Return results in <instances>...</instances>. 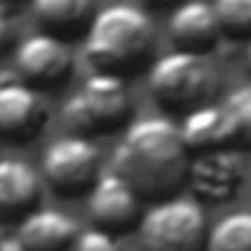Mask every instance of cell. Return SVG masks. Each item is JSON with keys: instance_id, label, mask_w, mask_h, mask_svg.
Instances as JSON below:
<instances>
[{"instance_id": "obj_1", "label": "cell", "mask_w": 251, "mask_h": 251, "mask_svg": "<svg viewBox=\"0 0 251 251\" xmlns=\"http://www.w3.org/2000/svg\"><path fill=\"white\" fill-rule=\"evenodd\" d=\"M190 152L178 123L161 114L128 120L111 155V173L128 181L140 196L164 199L187 181Z\"/></svg>"}, {"instance_id": "obj_2", "label": "cell", "mask_w": 251, "mask_h": 251, "mask_svg": "<svg viewBox=\"0 0 251 251\" xmlns=\"http://www.w3.org/2000/svg\"><path fill=\"white\" fill-rule=\"evenodd\" d=\"M82 50L94 70L126 79L152 59L155 21L134 3H108L91 15L82 32Z\"/></svg>"}, {"instance_id": "obj_3", "label": "cell", "mask_w": 251, "mask_h": 251, "mask_svg": "<svg viewBox=\"0 0 251 251\" xmlns=\"http://www.w3.org/2000/svg\"><path fill=\"white\" fill-rule=\"evenodd\" d=\"M216 88H219L216 67L204 53L170 50L149 67V94L167 111L187 114L199 105H207L213 102Z\"/></svg>"}, {"instance_id": "obj_4", "label": "cell", "mask_w": 251, "mask_h": 251, "mask_svg": "<svg viewBox=\"0 0 251 251\" xmlns=\"http://www.w3.org/2000/svg\"><path fill=\"white\" fill-rule=\"evenodd\" d=\"M62 120L67 134L97 137L117 131L131 120V91L123 76L94 70L64 102Z\"/></svg>"}, {"instance_id": "obj_5", "label": "cell", "mask_w": 251, "mask_h": 251, "mask_svg": "<svg viewBox=\"0 0 251 251\" xmlns=\"http://www.w3.org/2000/svg\"><path fill=\"white\" fill-rule=\"evenodd\" d=\"M207 216L199 199L164 196L143 210L137 240L143 251H204Z\"/></svg>"}, {"instance_id": "obj_6", "label": "cell", "mask_w": 251, "mask_h": 251, "mask_svg": "<svg viewBox=\"0 0 251 251\" xmlns=\"http://www.w3.org/2000/svg\"><path fill=\"white\" fill-rule=\"evenodd\" d=\"M102 173L100 149L91 137L82 134H62L47 143L41 158V176L50 187L62 196L88 193V187Z\"/></svg>"}, {"instance_id": "obj_7", "label": "cell", "mask_w": 251, "mask_h": 251, "mask_svg": "<svg viewBox=\"0 0 251 251\" xmlns=\"http://www.w3.org/2000/svg\"><path fill=\"white\" fill-rule=\"evenodd\" d=\"M12 64H15V76L24 79L26 85L38 88V91H50L59 88L64 79L73 73V47L67 38H59L53 32H32L21 41H15L12 47Z\"/></svg>"}, {"instance_id": "obj_8", "label": "cell", "mask_w": 251, "mask_h": 251, "mask_svg": "<svg viewBox=\"0 0 251 251\" xmlns=\"http://www.w3.org/2000/svg\"><path fill=\"white\" fill-rule=\"evenodd\" d=\"M88 216L100 231H131L143 216V196L117 173H100L97 181L88 187Z\"/></svg>"}, {"instance_id": "obj_9", "label": "cell", "mask_w": 251, "mask_h": 251, "mask_svg": "<svg viewBox=\"0 0 251 251\" xmlns=\"http://www.w3.org/2000/svg\"><path fill=\"white\" fill-rule=\"evenodd\" d=\"M246 181V164L240 149L222 146L210 152L190 155L187 184L196 193V199L204 201H228L237 196V190Z\"/></svg>"}, {"instance_id": "obj_10", "label": "cell", "mask_w": 251, "mask_h": 251, "mask_svg": "<svg viewBox=\"0 0 251 251\" xmlns=\"http://www.w3.org/2000/svg\"><path fill=\"white\" fill-rule=\"evenodd\" d=\"M50 117L44 91L26 85L24 79L0 76V137L32 140Z\"/></svg>"}, {"instance_id": "obj_11", "label": "cell", "mask_w": 251, "mask_h": 251, "mask_svg": "<svg viewBox=\"0 0 251 251\" xmlns=\"http://www.w3.org/2000/svg\"><path fill=\"white\" fill-rule=\"evenodd\" d=\"M167 32L176 50L190 53H210L222 41L210 0H178L167 21Z\"/></svg>"}, {"instance_id": "obj_12", "label": "cell", "mask_w": 251, "mask_h": 251, "mask_svg": "<svg viewBox=\"0 0 251 251\" xmlns=\"http://www.w3.org/2000/svg\"><path fill=\"white\" fill-rule=\"evenodd\" d=\"M76 231L79 225L70 213L56 207H35L26 216H21L15 240L21 251H67Z\"/></svg>"}, {"instance_id": "obj_13", "label": "cell", "mask_w": 251, "mask_h": 251, "mask_svg": "<svg viewBox=\"0 0 251 251\" xmlns=\"http://www.w3.org/2000/svg\"><path fill=\"white\" fill-rule=\"evenodd\" d=\"M41 201V176L21 158H0V219H21Z\"/></svg>"}, {"instance_id": "obj_14", "label": "cell", "mask_w": 251, "mask_h": 251, "mask_svg": "<svg viewBox=\"0 0 251 251\" xmlns=\"http://www.w3.org/2000/svg\"><path fill=\"white\" fill-rule=\"evenodd\" d=\"M32 18L44 32H53L59 38L82 35L91 15L97 12L94 0H29Z\"/></svg>"}, {"instance_id": "obj_15", "label": "cell", "mask_w": 251, "mask_h": 251, "mask_svg": "<svg viewBox=\"0 0 251 251\" xmlns=\"http://www.w3.org/2000/svg\"><path fill=\"white\" fill-rule=\"evenodd\" d=\"M178 134H181V140H184L190 155L231 146L228 128H225V117L219 111V102H207V105H199V108L187 111L184 120L178 123Z\"/></svg>"}, {"instance_id": "obj_16", "label": "cell", "mask_w": 251, "mask_h": 251, "mask_svg": "<svg viewBox=\"0 0 251 251\" xmlns=\"http://www.w3.org/2000/svg\"><path fill=\"white\" fill-rule=\"evenodd\" d=\"M219 111L225 117L231 146L234 149H251V82L228 91L225 100L219 102Z\"/></svg>"}, {"instance_id": "obj_17", "label": "cell", "mask_w": 251, "mask_h": 251, "mask_svg": "<svg viewBox=\"0 0 251 251\" xmlns=\"http://www.w3.org/2000/svg\"><path fill=\"white\" fill-rule=\"evenodd\" d=\"M204 251H251V210H234L210 225Z\"/></svg>"}, {"instance_id": "obj_18", "label": "cell", "mask_w": 251, "mask_h": 251, "mask_svg": "<svg viewBox=\"0 0 251 251\" xmlns=\"http://www.w3.org/2000/svg\"><path fill=\"white\" fill-rule=\"evenodd\" d=\"M222 38L249 41L251 38V0H210Z\"/></svg>"}, {"instance_id": "obj_19", "label": "cell", "mask_w": 251, "mask_h": 251, "mask_svg": "<svg viewBox=\"0 0 251 251\" xmlns=\"http://www.w3.org/2000/svg\"><path fill=\"white\" fill-rule=\"evenodd\" d=\"M67 251H123V243L117 240V234H108L100 228H85V231H76Z\"/></svg>"}, {"instance_id": "obj_20", "label": "cell", "mask_w": 251, "mask_h": 251, "mask_svg": "<svg viewBox=\"0 0 251 251\" xmlns=\"http://www.w3.org/2000/svg\"><path fill=\"white\" fill-rule=\"evenodd\" d=\"M12 47H15V24H12L9 9L0 6V56L6 50H12Z\"/></svg>"}, {"instance_id": "obj_21", "label": "cell", "mask_w": 251, "mask_h": 251, "mask_svg": "<svg viewBox=\"0 0 251 251\" xmlns=\"http://www.w3.org/2000/svg\"><path fill=\"white\" fill-rule=\"evenodd\" d=\"M0 251H21L18 240H15V237H9L3 225H0Z\"/></svg>"}, {"instance_id": "obj_22", "label": "cell", "mask_w": 251, "mask_h": 251, "mask_svg": "<svg viewBox=\"0 0 251 251\" xmlns=\"http://www.w3.org/2000/svg\"><path fill=\"white\" fill-rule=\"evenodd\" d=\"M146 3H152V6H176L178 0H146Z\"/></svg>"}, {"instance_id": "obj_23", "label": "cell", "mask_w": 251, "mask_h": 251, "mask_svg": "<svg viewBox=\"0 0 251 251\" xmlns=\"http://www.w3.org/2000/svg\"><path fill=\"white\" fill-rule=\"evenodd\" d=\"M246 67H249V73H251V38H249V50H246Z\"/></svg>"}, {"instance_id": "obj_24", "label": "cell", "mask_w": 251, "mask_h": 251, "mask_svg": "<svg viewBox=\"0 0 251 251\" xmlns=\"http://www.w3.org/2000/svg\"><path fill=\"white\" fill-rule=\"evenodd\" d=\"M15 3H21V0H0V6H3V9H9V6H15ZM9 12H12V9H9Z\"/></svg>"}]
</instances>
